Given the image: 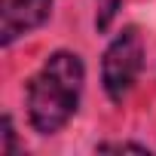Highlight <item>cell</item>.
Instances as JSON below:
<instances>
[{"label":"cell","mask_w":156,"mask_h":156,"mask_svg":"<svg viewBox=\"0 0 156 156\" xmlns=\"http://www.w3.org/2000/svg\"><path fill=\"white\" fill-rule=\"evenodd\" d=\"M83 80H86V70L80 55L55 52L46 58V64L28 86V116L40 135L58 132L73 116L76 104H80Z\"/></svg>","instance_id":"6da1fadb"},{"label":"cell","mask_w":156,"mask_h":156,"mask_svg":"<svg viewBox=\"0 0 156 156\" xmlns=\"http://www.w3.org/2000/svg\"><path fill=\"white\" fill-rule=\"evenodd\" d=\"M141 67H144V40L138 28H126L107 46L104 61H101V80H104V92L110 95V101L122 104L129 98V92L135 89L141 76Z\"/></svg>","instance_id":"7a4b0ae2"},{"label":"cell","mask_w":156,"mask_h":156,"mask_svg":"<svg viewBox=\"0 0 156 156\" xmlns=\"http://www.w3.org/2000/svg\"><path fill=\"white\" fill-rule=\"evenodd\" d=\"M3 12H0V43L9 46L16 37L40 28L49 19L52 0H3Z\"/></svg>","instance_id":"3957f363"},{"label":"cell","mask_w":156,"mask_h":156,"mask_svg":"<svg viewBox=\"0 0 156 156\" xmlns=\"http://www.w3.org/2000/svg\"><path fill=\"white\" fill-rule=\"evenodd\" d=\"M116 9H119V0H98L95 28H98V31H107V28H110V22H113V16H116Z\"/></svg>","instance_id":"277c9868"},{"label":"cell","mask_w":156,"mask_h":156,"mask_svg":"<svg viewBox=\"0 0 156 156\" xmlns=\"http://www.w3.org/2000/svg\"><path fill=\"white\" fill-rule=\"evenodd\" d=\"M3 138H6V144H3V153H12L16 147H12V119H9V116H3Z\"/></svg>","instance_id":"5b68a950"},{"label":"cell","mask_w":156,"mask_h":156,"mask_svg":"<svg viewBox=\"0 0 156 156\" xmlns=\"http://www.w3.org/2000/svg\"><path fill=\"white\" fill-rule=\"evenodd\" d=\"M98 150H135V153H147V147H141V144H101Z\"/></svg>","instance_id":"8992f818"}]
</instances>
